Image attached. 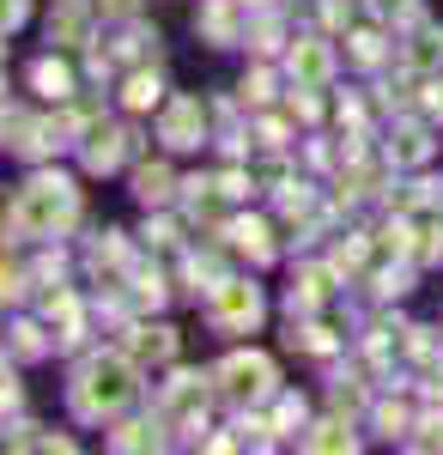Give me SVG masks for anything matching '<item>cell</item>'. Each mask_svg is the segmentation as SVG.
Returning a JSON list of instances; mask_svg holds the SVG:
<instances>
[{"label": "cell", "mask_w": 443, "mask_h": 455, "mask_svg": "<svg viewBox=\"0 0 443 455\" xmlns=\"http://www.w3.org/2000/svg\"><path fill=\"white\" fill-rule=\"evenodd\" d=\"M219 388H225L238 407L268 401V395H273V364L262 358V352H231V358L219 364Z\"/></svg>", "instance_id": "cell-4"}, {"label": "cell", "mask_w": 443, "mask_h": 455, "mask_svg": "<svg viewBox=\"0 0 443 455\" xmlns=\"http://www.w3.org/2000/svg\"><path fill=\"white\" fill-rule=\"evenodd\" d=\"M310 450H352V431H346V425H322V431L310 437Z\"/></svg>", "instance_id": "cell-20"}, {"label": "cell", "mask_w": 443, "mask_h": 455, "mask_svg": "<svg viewBox=\"0 0 443 455\" xmlns=\"http://www.w3.org/2000/svg\"><path fill=\"white\" fill-rule=\"evenodd\" d=\"M122 152H128V134H116V128H98V134L85 140V171H92V176L116 171V164H122Z\"/></svg>", "instance_id": "cell-7"}, {"label": "cell", "mask_w": 443, "mask_h": 455, "mask_svg": "<svg viewBox=\"0 0 443 455\" xmlns=\"http://www.w3.org/2000/svg\"><path fill=\"white\" fill-rule=\"evenodd\" d=\"M134 395H140L134 358H128V352H98V358L79 371V383H73V413H79V419H109V413H122Z\"/></svg>", "instance_id": "cell-1"}, {"label": "cell", "mask_w": 443, "mask_h": 455, "mask_svg": "<svg viewBox=\"0 0 443 455\" xmlns=\"http://www.w3.org/2000/svg\"><path fill=\"white\" fill-rule=\"evenodd\" d=\"M292 73H298V85H322V79L334 73L328 43H322V36H298V43H292Z\"/></svg>", "instance_id": "cell-6"}, {"label": "cell", "mask_w": 443, "mask_h": 455, "mask_svg": "<svg viewBox=\"0 0 443 455\" xmlns=\"http://www.w3.org/2000/svg\"><path fill=\"white\" fill-rule=\"evenodd\" d=\"M0 298H19V274L12 267H0Z\"/></svg>", "instance_id": "cell-27"}, {"label": "cell", "mask_w": 443, "mask_h": 455, "mask_svg": "<svg viewBox=\"0 0 443 455\" xmlns=\"http://www.w3.org/2000/svg\"><path fill=\"white\" fill-rule=\"evenodd\" d=\"M322 291H328V274H322V267H310L304 280L292 285V315H298V310H316V304H322Z\"/></svg>", "instance_id": "cell-12"}, {"label": "cell", "mask_w": 443, "mask_h": 455, "mask_svg": "<svg viewBox=\"0 0 443 455\" xmlns=\"http://www.w3.org/2000/svg\"><path fill=\"white\" fill-rule=\"evenodd\" d=\"M158 140L165 146H201L206 140V109L201 98H176V104H165V116H158Z\"/></svg>", "instance_id": "cell-5"}, {"label": "cell", "mask_w": 443, "mask_h": 455, "mask_svg": "<svg viewBox=\"0 0 443 455\" xmlns=\"http://www.w3.org/2000/svg\"><path fill=\"white\" fill-rule=\"evenodd\" d=\"M425 152H431V146H425V134H419V128H401V134H395V146H389V158H395V164H419Z\"/></svg>", "instance_id": "cell-14"}, {"label": "cell", "mask_w": 443, "mask_h": 455, "mask_svg": "<svg viewBox=\"0 0 443 455\" xmlns=\"http://www.w3.org/2000/svg\"><path fill=\"white\" fill-rule=\"evenodd\" d=\"M262 146H286V128L279 122H262Z\"/></svg>", "instance_id": "cell-26"}, {"label": "cell", "mask_w": 443, "mask_h": 455, "mask_svg": "<svg viewBox=\"0 0 443 455\" xmlns=\"http://www.w3.org/2000/svg\"><path fill=\"white\" fill-rule=\"evenodd\" d=\"M103 6H109V12H134V0H103Z\"/></svg>", "instance_id": "cell-28"}, {"label": "cell", "mask_w": 443, "mask_h": 455, "mask_svg": "<svg viewBox=\"0 0 443 455\" xmlns=\"http://www.w3.org/2000/svg\"><path fill=\"white\" fill-rule=\"evenodd\" d=\"M109 443H116V450H158V431H152V425H122Z\"/></svg>", "instance_id": "cell-15"}, {"label": "cell", "mask_w": 443, "mask_h": 455, "mask_svg": "<svg viewBox=\"0 0 443 455\" xmlns=\"http://www.w3.org/2000/svg\"><path fill=\"white\" fill-rule=\"evenodd\" d=\"M243 6H262V0H243Z\"/></svg>", "instance_id": "cell-29"}, {"label": "cell", "mask_w": 443, "mask_h": 455, "mask_svg": "<svg viewBox=\"0 0 443 455\" xmlns=\"http://www.w3.org/2000/svg\"><path fill=\"white\" fill-rule=\"evenodd\" d=\"M195 395H201V377H195V371H176V383H171V407H195Z\"/></svg>", "instance_id": "cell-19"}, {"label": "cell", "mask_w": 443, "mask_h": 455, "mask_svg": "<svg viewBox=\"0 0 443 455\" xmlns=\"http://www.w3.org/2000/svg\"><path fill=\"white\" fill-rule=\"evenodd\" d=\"M352 61H358V68H376V61H383V36L358 31V36H352Z\"/></svg>", "instance_id": "cell-18"}, {"label": "cell", "mask_w": 443, "mask_h": 455, "mask_svg": "<svg viewBox=\"0 0 443 455\" xmlns=\"http://www.w3.org/2000/svg\"><path fill=\"white\" fill-rule=\"evenodd\" d=\"M19 19H25V0H0V36L12 31V25H19Z\"/></svg>", "instance_id": "cell-24"}, {"label": "cell", "mask_w": 443, "mask_h": 455, "mask_svg": "<svg viewBox=\"0 0 443 455\" xmlns=\"http://www.w3.org/2000/svg\"><path fill=\"white\" fill-rule=\"evenodd\" d=\"M376 425H383L389 437H401V431H407V407H383V413H376Z\"/></svg>", "instance_id": "cell-23"}, {"label": "cell", "mask_w": 443, "mask_h": 455, "mask_svg": "<svg viewBox=\"0 0 443 455\" xmlns=\"http://www.w3.org/2000/svg\"><path fill=\"white\" fill-rule=\"evenodd\" d=\"M55 36H61V43H79V36H85V19H79V12H55V19H49V43H55Z\"/></svg>", "instance_id": "cell-17"}, {"label": "cell", "mask_w": 443, "mask_h": 455, "mask_svg": "<svg viewBox=\"0 0 443 455\" xmlns=\"http://www.w3.org/2000/svg\"><path fill=\"white\" fill-rule=\"evenodd\" d=\"M158 92H165V85H158V73H134L122 98H128V109H152V104H158Z\"/></svg>", "instance_id": "cell-13"}, {"label": "cell", "mask_w": 443, "mask_h": 455, "mask_svg": "<svg viewBox=\"0 0 443 455\" xmlns=\"http://www.w3.org/2000/svg\"><path fill=\"white\" fill-rule=\"evenodd\" d=\"M12 347L25 352V358H36V352H43V328H36V322H19V328H12Z\"/></svg>", "instance_id": "cell-22"}, {"label": "cell", "mask_w": 443, "mask_h": 455, "mask_svg": "<svg viewBox=\"0 0 443 455\" xmlns=\"http://www.w3.org/2000/svg\"><path fill=\"white\" fill-rule=\"evenodd\" d=\"M243 98H249V104H268V98H273V73L255 68L249 79H243Z\"/></svg>", "instance_id": "cell-21"}, {"label": "cell", "mask_w": 443, "mask_h": 455, "mask_svg": "<svg viewBox=\"0 0 443 455\" xmlns=\"http://www.w3.org/2000/svg\"><path fill=\"white\" fill-rule=\"evenodd\" d=\"M171 171H165V164H140L134 171V195L140 201H146V207H165V201H171Z\"/></svg>", "instance_id": "cell-8"}, {"label": "cell", "mask_w": 443, "mask_h": 455, "mask_svg": "<svg viewBox=\"0 0 443 455\" xmlns=\"http://www.w3.org/2000/svg\"><path fill=\"white\" fill-rule=\"evenodd\" d=\"M201 31L213 36V43H238V19H231V6H225V0H213V6L201 12Z\"/></svg>", "instance_id": "cell-11"}, {"label": "cell", "mask_w": 443, "mask_h": 455, "mask_svg": "<svg viewBox=\"0 0 443 455\" xmlns=\"http://www.w3.org/2000/svg\"><path fill=\"white\" fill-rule=\"evenodd\" d=\"M292 425H304V407L298 401H279V431H292Z\"/></svg>", "instance_id": "cell-25"}, {"label": "cell", "mask_w": 443, "mask_h": 455, "mask_svg": "<svg viewBox=\"0 0 443 455\" xmlns=\"http://www.w3.org/2000/svg\"><path fill=\"white\" fill-rule=\"evenodd\" d=\"M206 315H213V328L243 334V328H255V322H262V291H255L249 280H213Z\"/></svg>", "instance_id": "cell-3"}, {"label": "cell", "mask_w": 443, "mask_h": 455, "mask_svg": "<svg viewBox=\"0 0 443 455\" xmlns=\"http://www.w3.org/2000/svg\"><path fill=\"white\" fill-rule=\"evenodd\" d=\"M31 79H36V92H43V98H55V104H61V98H73V73L61 68V61H36Z\"/></svg>", "instance_id": "cell-10"}, {"label": "cell", "mask_w": 443, "mask_h": 455, "mask_svg": "<svg viewBox=\"0 0 443 455\" xmlns=\"http://www.w3.org/2000/svg\"><path fill=\"white\" fill-rule=\"evenodd\" d=\"M73 212H79V188H73L61 171H43V176H31V182L19 188L12 225H19L25 237H55V231L73 225Z\"/></svg>", "instance_id": "cell-2"}, {"label": "cell", "mask_w": 443, "mask_h": 455, "mask_svg": "<svg viewBox=\"0 0 443 455\" xmlns=\"http://www.w3.org/2000/svg\"><path fill=\"white\" fill-rule=\"evenodd\" d=\"M134 347L146 352V358H171V352H176V334H171V328H146Z\"/></svg>", "instance_id": "cell-16"}, {"label": "cell", "mask_w": 443, "mask_h": 455, "mask_svg": "<svg viewBox=\"0 0 443 455\" xmlns=\"http://www.w3.org/2000/svg\"><path fill=\"white\" fill-rule=\"evenodd\" d=\"M231 243H238L243 255H249V261H268V255H273L268 225H262V219H238V225H231Z\"/></svg>", "instance_id": "cell-9"}]
</instances>
